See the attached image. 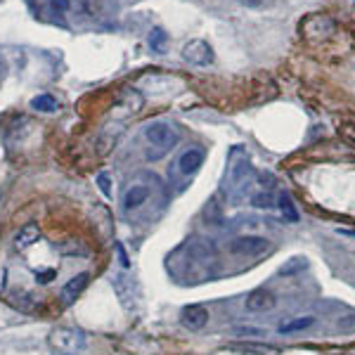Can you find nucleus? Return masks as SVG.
Masks as SVG:
<instances>
[{"label":"nucleus","mask_w":355,"mask_h":355,"mask_svg":"<svg viewBox=\"0 0 355 355\" xmlns=\"http://www.w3.org/2000/svg\"><path fill=\"white\" fill-rule=\"evenodd\" d=\"M50 346L62 355H76L88 346L83 329L76 327H57L50 332Z\"/></svg>","instance_id":"1"},{"label":"nucleus","mask_w":355,"mask_h":355,"mask_svg":"<svg viewBox=\"0 0 355 355\" xmlns=\"http://www.w3.org/2000/svg\"><path fill=\"white\" fill-rule=\"evenodd\" d=\"M145 137L149 145L159 147L161 152L166 149H173L180 142V131L173 123H166V121H152L145 126Z\"/></svg>","instance_id":"2"},{"label":"nucleus","mask_w":355,"mask_h":355,"mask_svg":"<svg viewBox=\"0 0 355 355\" xmlns=\"http://www.w3.org/2000/svg\"><path fill=\"white\" fill-rule=\"evenodd\" d=\"M251 161L241 149H233L230 154V161H228V185L230 187H241L246 183V178L251 176Z\"/></svg>","instance_id":"3"},{"label":"nucleus","mask_w":355,"mask_h":355,"mask_svg":"<svg viewBox=\"0 0 355 355\" xmlns=\"http://www.w3.org/2000/svg\"><path fill=\"white\" fill-rule=\"evenodd\" d=\"M183 60L194 66H209L211 62H213V48H211L207 40L194 38V40H189V43H185Z\"/></svg>","instance_id":"4"},{"label":"nucleus","mask_w":355,"mask_h":355,"mask_svg":"<svg viewBox=\"0 0 355 355\" xmlns=\"http://www.w3.org/2000/svg\"><path fill=\"white\" fill-rule=\"evenodd\" d=\"M230 251L237 256H259L267 251V239L259 235H244V237H235L230 241Z\"/></svg>","instance_id":"5"},{"label":"nucleus","mask_w":355,"mask_h":355,"mask_svg":"<svg viewBox=\"0 0 355 355\" xmlns=\"http://www.w3.org/2000/svg\"><path fill=\"white\" fill-rule=\"evenodd\" d=\"M204 159H207V152L202 147H189L180 154L178 159V171L180 176H194L199 168L204 166Z\"/></svg>","instance_id":"6"},{"label":"nucleus","mask_w":355,"mask_h":355,"mask_svg":"<svg viewBox=\"0 0 355 355\" xmlns=\"http://www.w3.org/2000/svg\"><path fill=\"white\" fill-rule=\"evenodd\" d=\"M209 311L204 306H199V303H192V306H185L183 311H180V322H183L187 329H192V332H199V329H204L209 325Z\"/></svg>","instance_id":"7"},{"label":"nucleus","mask_w":355,"mask_h":355,"mask_svg":"<svg viewBox=\"0 0 355 355\" xmlns=\"http://www.w3.org/2000/svg\"><path fill=\"white\" fill-rule=\"evenodd\" d=\"M149 197H152V189H149L147 185H140V183L131 185V187L126 189V194H123V211L131 213V211L142 209L149 202Z\"/></svg>","instance_id":"8"},{"label":"nucleus","mask_w":355,"mask_h":355,"mask_svg":"<svg viewBox=\"0 0 355 355\" xmlns=\"http://www.w3.org/2000/svg\"><path fill=\"white\" fill-rule=\"evenodd\" d=\"M277 303V298L272 291H265V289H254L249 291L244 298V308L249 313H265V311H272Z\"/></svg>","instance_id":"9"},{"label":"nucleus","mask_w":355,"mask_h":355,"mask_svg":"<svg viewBox=\"0 0 355 355\" xmlns=\"http://www.w3.org/2000/svg\"><path fill=\"white\" fill-rule=\"evenodd\" d=\"M88 282H90V275H88V272H81V275L71 277V280L66 282L64 287H62V301H64V303H74L76 298H79V296L86 291Z\"/></svg>","instance_id":"10"},{"label":"nucleus","mask_w":355,"mask_h":355,"mask_svg":"<svg viewBox=\"0 0 355 355\" xmlns=\"http://www.w3.org/2000/svg\"><path fill=\"white\" fill-rule=\"evenodd\" d=\"M38 237H40L38 225H36V223H27L17 233V237H14V246H17L19 251H27L29 246H34L36 241H38Z\"/></svg>","instance_id":"11"},{"label":"nucleus","mask_w":355,"mask_h":355,"mask_svg":"<svg viewBox=\"0 0 355 355\" xmlns=\"http://www.w3.org/2000/svg\"><path fill=\"white\" fill-rule=\"evenodd\" d=\"M315 325V317H296V320H289L285 325H280V334H294V332H303V329Z\"/></svg>","instance_id":"12"},{"label":"nucleus","mask_w":355,"mask_h":355,"mask_svg":"<svg viewBox=\"0 0 355 355\" xmlns=\"http://www.w3.org/2000/svg\"><path fill=\"white\" fill-rule=\"evenodd\" d=\"M277 207H280L282 215H285L287 220H291V223H296V220H298V211H296V207H294V202H291L289 194H282V197L277 199Z\"/></svg>","instance_id":"13"},{"label":"nucleus","mask_w":355,"mask_h":355,"mask_svg":"<svg viewBox=\"0 0 355 355\" xmlns=\"http://www.w3.org/2000/svg\"><path fill=\"white\" fill-rule=\"evenodd\" d=\"M31 107H34L36 111H55L57 109V100H55L53 95H38L31 100Z\"/></svg>","instance_id":"14"},{"label":"nucleus","mask_w":355,"mask_h":355,"mask_svg":"<svg viewBox=\"0 0 355 355\" xmlns=\"http://www.w3.org/2000/svg\"><path fill=\"white\" fill-rule=\"evenodd\" d=\"M79 5L88 17H102L105 12V0H79Z\"/></svg>","instance_id":"15"},{"label":"nucleus","mask_w":355,"mask_h":355,"mask_svg":"<svg viewBox=\"0 0 355 355\" xmlns=\"http://www.w3.org/2000/svg\"><path fill=\"white\" fill-rule=\"evenodd\" d=\"M189 251H192L194 256H197L199 261H207L213 256V249H211V244H204V241H199V239H194L192 244H189Z\"/></svg>","instance_id":"16"},{"label":"nucleus","mask_w":355,"mask_h":355,"mask_svg":"<svg viewBox=\"0 0 355 355\" xmlns=\"http://www.w3.org/2000/svg\"><path fill=\"white\" fill-rule=\"evenodd\" d=\"M166 40H168V36L163 29H154L152 34H149V45H152V50H157V53H161Z\"/></svg>","instance_id":"17"},{"label":"nucleus","mask_w":355,"mask_h":355,"mask_svg":"<svg viewBox=\"0 0 355 355\" xmlns=\"http://www.w3.org/2000/svg\"><path fill=\"white\" fill-rule=\"evenodd\" d=\"M308 267V261L306 259H291L289 263L287 265H282V275H294V272H298V270H306Z\"/></svg>","instance_id":"18"},{"label":"nucleus","mask_w":355,"mask_h":355,"mask_svg":"<svg viewBox=\"0 0 355 355\" xmlns=\"http://www.w3.org/2000/svg\"><path fill=\"white\" fill-rule=\"evenodd\" d=\"M251 204H254L256 209H272V207H275V197H272L270 192H265V194H256V197L251 199Z\"/></svg>","instance_id":"19"},{"label":"nucleus","mask_w":355,"mask_h":355,"mask_svg":"<svg viewBox=\"0 0 355 355\" xmlns=\"http://www.w3.org/2000/svg\"><path fill=\"white\" fill-rule=\"evenodd\" d=\"M235 337H267L265 329L261 327H235Z\"/></svg>","instance_id":"20"},{"label":"nucleus","mask_w":355,"mask_h":355,"mask_svg":"<svg viewBox=\"0 0 355 355\" xmlns=\"http://www.w3.org/2000/svg\"><path fill=\"white\" fill-rule=\"evenodd\" d=\"M337 327L341 329V332H353V329H355V313H353V315L341 317V320L337 322Z\"/></svg>","instance_id":"21"},{"label":"nucleus","mask_w":355,"mask_h":355,"mask_svg":"<svg viewBox=\"0 0 355 355\" xmlns=\"http://www.w3.org/2000/svg\"><path fill=\"white\" fill-rule=\"evenodd\" d=\"M97 183H100V189L105 194H111V189H109V176H105V173H102L100 178H97Z\"/></svg>","instance_id":"22"},{"label":"nucleus","mask_w":355,"mask_h":355,"mask_svg":"<svg viewBox=\"0 0 355 355\" xmlns=\"http://www.w3.org/2000/svg\"><path fill=\"white\" fill-rule=\"evenodd\" d=\"M55 275H57V272H55V270H45V272H38V275H36V277H38V282H43V285H48V282L53 280Z\"/></svg>","instance_id":"23"},{"label":"nucleus","mask_w":355,"mask_h":355,"mask_svg":"<svg viewBox=\"0 0 355 355\" xmlns=\"http://www.w3.org/2000/svg\"><path fill=\"white\" fill-rule=\"evenodd\" d=\"M50 3H53L55 8H60V10H69V0H50Z\"/></svg>","instance_id":"24"},{"label":"nucleus","mask_w":355,"mask_h":355,"mask_svg":"<svg viewBox=\"0 0 355 355\" xmlns=\"http://www.w3.org/2000/svg\"><path fill=\"white\" fill-rule=\"evenodd\" d=\"M0 71H3V60H0Z\"/></svg>","instance_id":"25"}]
</instances>
